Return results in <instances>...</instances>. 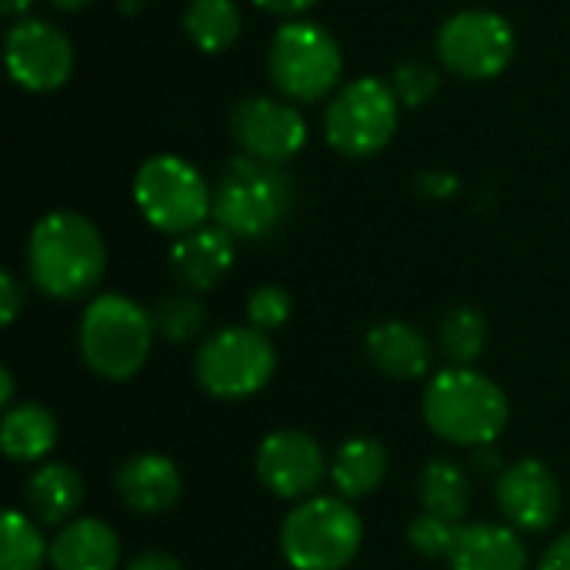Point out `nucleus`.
I'll use <instances>...</instances> for the list:
<instances>
[{
    "instance_id": "obj_1",
    "label": "nucleus",
    "mask_w": 570,
    "mask_h": 570,
    "mask_svg": "<svg viewBox=\"0 0 570 570\" xmlns=\"http://www.w3.org/2000/svg\"><path fill=\"white\" fill-rule=\"evenodd\" d=\"M107 271V244L100 230L77 210H50L27 240L30 284L50 301L87 297Z\"/></svg>"
},
{
    "instance_id": "obj_2",
    "label": "nucleus",
    "mask_w": 570,
    "mask_h": 570,
    "mask_svg": "<svg viewBox=\"0 0 570 570\" xmlns=\"http://www.w3.org/2000/svg\"><path fill=\"white\" fill-rule=\"evenodd\" d=\"M424 421L444 444L474 451L504 434L511 401L488 374L474 367H448L424 387Z\"/></svg>"
},
{
    "instance_id": "obj_3",
    "label": "nucleus",
    "mask_w": 570,
    "mask_h": 570,
    "mask_svg": "<svg viewBox=\"0 0 570 570\" xmlns=\"http://www.w3.org/2000/svg\"><path fill=\"white\" fill-rule=\"evenodd\" d=\"M294 207V180L281 164L234 157L214 187V224L237 240L271 237Z\"/></svg>"
},
{
    "instance_id": "obj_4",
    "label": "nucleus",
    "mask_w": 570,
    "mask_h": 570,
    "mask_svg": "<svg viewBox=\"0 0 570 570\" xmlns=\"http://www.w3.org/2000/svg\"><path fill=\"white\" fill-rule=\"evenodd\" d=\"M154 317L124 294H100L83 307L77 344L83 364L104 381H130L150 357Z\"/></svg>"
},
{
    "instance_id": "obj_5",
    "label": "nucleus",
    "mask_w": 570,
    "mask_h": 570,
    "mask_svg": "<svg viewBox=\"0 0 570 570\" xmlns=\"http://www.w3.org/2000/svg\"><path fill=\"white\" fill-rule=\"evenodd\" d=\"M364 544V524L347 498L314 494L284 518L281 554L294 570H344Z\"/></svg>"
},
{
    "instance_id": "obj_6",
    "label": "nucleus",
    "mask_w": 570,
    "mask_h": 570,
    "mask_svg": "<svg viewBox=\"0 0 570 570\" xmlns=\"http://www.w3.org/2000/svg\"><path fill=\"white\" fill-rule=\"evenodd\" d=\"M134 204L154 230L174 237L204 227L214 214V194L204 174L177 154H157L140 164L134 177Z\"/></svg>"
},
{
    "instance_id": "obj_7",
    "label": "nucleus",
    "mask_w": 570,
    "mask_h": 570,
    "mask_svg": "<svg viewBox=\"0 0 570 570\" xmlns=\"http://www.w3.org/2000/svg\"><path fill=\"white\" fill-rule=\"evenodd\" d=\"M267 73L291 104H314L337 87L344 73V53L321 23L287 20L271 37Z\"/></svg>"
},
{
    "instance_id": "obj_8",
    "label": "nucleus",
    "mask_w": 570,
    "mask_h": 570,
    "mask_svg": "<svg viewBox=\"0 0 570 570\" xmlns=\"http://www.w3.org/2000/svg\"><path fill=\"white\" fill-rule=\"evenodd\" d=\"M274 371H277V347L271 334L257 327H220L200 344L194 357L197 384L220 401H244L264 391Z\"/></svg>"
},
{
    "instance_id": "obj_9",
    "label": "nucleus",
    "mask_w": 570,
    "mask_h": 570,
    "mask_svg": "<svg viewBox=\"0 0 570 570\" xmlns=\"http://www.w3.org/2000/svg\"><path fill=\"white\" fill-rule=\"evenodd\" d=\"M401 100L391 83L377 77H357L324 110L327 144L354 160L381 154L397 134Z\"/></svg>"
},
{
    "instance_id": "obj_10",
    "label": "nucleus",
    "mask_w": 570,
    "mask_h": 570,
    "mask_svg": "<svg viewBox=\"0 0 570 570\" xmlns=\"http://www.w3.org/2000/svg\"><path fill=\"white\" fill-rule=\"evenodd\" d=\"M518 50V37L508 17L494 10H461L438 30L441 63L464 80L501 77Z\"/></svg>"
},
{
    "instance_id": "obj_11",
    "label": "nucleus",
    "mask_w": 570,
    "mask_h": 570,
    "mask_svg": "<svg viewBox=\"0 0 570 570\" xmlns=\"http://www.w3.org/2000/svg\"><path fill=\"white\" fill-rule=\"evenodd\" d=\"M3 60L17 87L47 94L63 87L67 77L73 73V43L50 20L23 17L7 30Z\"/></svg>"
},
{
    "instance_id": "obj_12",
    "label": "nucleus",
    "mask_w": 570,
    "mask_h": 570,
    "mask_svg": "<svg viewBox=\"0 0 570 570\" xmlns=\"http://www.w3.org/2000/svg\"><path fill=\"white\" fill-rule=\"evenodd\" d=\"M230 134L247 157L284 167L307 144V120L291 100L257 94L234 104Z\"/></svg>"
},
{
    "instance_id": "obj_13",
    "label": "nucleus",
    "mask_w": 570,
    "mask_h": 570,
    "mask_svg": "<svg viewBox=\"0 0 570 570\" xmlns=\"http://www.w3.org/2000/svg\"><path fill=\"white\" fill-rule=\"evenodd\" d=\"M261 484L284 501H307L317 494L324 478L331 474V464L324 458V448L307 431H274L261 441L254 458Z\"/></svg>"
},
{
    "instance_id": "obj_14",
    "label": "nucleus",
    "mask_w": 570,
    "mask_h": 570,
    "mask_svg": "<svg viewBox=\"0 0 570 570\" xmlns=\"http://www.w3.org/2000/svg\"><path fill=\"white\" fill-rule=\"evenodd\" d=\"M494 498H498V508L508 518V524L514 531H528V534L551 531L558 524L561 504H564L554 471L534 458L508 464L498 474Z\"/></svg>"
},
{
    "instance_id": "obj_15",
    "label": "nucleus",
    "mask_w": 570,
    "mask_h": 570,
    "mask_svg": "<svg viewBox=\"0 0 570 570\" xmlns=\"http://www.w3.org/2000/svg\"><path fill=\"white\" fill-rule=\"evenodd\" d=\"M237 237H230L220 224H204L184 237L174 240L170 247V274L187 294H200L217 287L227 271L234 267V247Z\"/></svg>"
},
{
    "instance_id": "obj_16",
    "label": "nucleus",
    "mask_w": 570,
    "mask_h": 570,
    "mask_svg": "<svg viewBox=\"0 0 570 570\" xmlns=\"http://www.w3.org/2000/svg\"><path fill=\"white\" fill-rule=\"evenodd\" d=\"M114 491L127 511L164 514L184 494V478L177 464L164 454H134L114 474Z\"/></svg>"
},
{
    "instance_id": "obj_17",
    "label": "nucleus",
    "mask_w": 570,
    "mask_h": 570,
    "mask_svg": "<svg viewBox=\"0 0 570 570\" xmlns=\"http://www.w3.org/2000/svg\"><path fill=\"white\" fill-rule=\"evenodd\" d=\"M528 548L511 524H464L451 548V570H528Z\"/></svg>"
},
{
    "instance_id": "obj_18",
    "label": "nucleus",
    "mask_w": 570,
    "mask_h": 570,
    "mask_svg": "<svg viewBox=\"0 0 570 570\" xmlns=\"http://www.w3.org/2000/svg\"><path fill=\"white\" fill-rule=\"evenodd\" d=\"M367 361L397 381H417L431 367V344L421 327L407 321H381L364 337Z\"/></svg>"
},
{
    "instance_id": "obj_19",
    "label": "nucleus",
    "mask_w": 570,
    "mask_h": 570,
    "mask_svg": "<svg viewBox=\"0 0 570 570\" xmlns=\"http://www.w3.org/2000/svg\"><path fill=\"white\" fill-rule=\"evenodd\" d=\"M50 564L53 570H117L120 538L97 518H73L53 534Z\"/></svg>"
},
{
    "instance_id": "obj_20",
    "label": "nucleus",
    "mask_w": 570,
    "mask_h": 570,
    "mask_svg": "<svg viewBox=\"0 0 570 570\" xmlns=\"http://www.w3.org/2000/svg\"><path fill=\"white\" fill-rule=\"evenodd\" d=\"M23 501L37 524H67L83 501V478L73 464L63 461L40 464L23 488Z\"/></svg>"
},
{
    "instance_id": "obj_21",
    "label": "nucleus",
    "mask_w": 570,
    "mask_h": 570,
    "mask_svg": "<svg viewBox=\"0 0 570 570\" xmlns=\"http://www.w3.org/2000/svg\"><path fill=\"white\" fill-rule=\"evenodd\" d=\"M57 444V417L43 404L23 401L3 411L0 448L10 461H43Z\"/></svg>"
},
{
    "instance_id": "obj_22",
    "label": "nucleus",
    "mask_w": 570,
    "mask_h": 570,
    "mask_svg": "<svg viewBox=\"0 0 570 570\" xmlns=\"http://www.w3.org/2000/svg\"><path fill=\"white\" fill-rule=\"evenodd\" d=\"M387 448L374 438H354L337 448L331 461V481L341 498L357 501L374 494L387 478Z\"/></svg>"
},
{
    "instance_id": "obj_23",
    "label": "nucleus",
    "mask_w": 570,
    "mask_h": 570,
    "mask_svg": "<svg viewBox=\"0 0 570 570\" xmlns=\"http://www.w3.org/2000/svg\"><path fill=\"white\" fill-rule=\"evenodd\" d=\"M417 491H421V504L428 514L448 518L454 524H461L471 514V501H474L471 478L461 464H454L448 458H438L421 471Z\"/></svg>"
},
{
    "instance_id": "obj_24",
    "label": "nucleus",
    "mask_w": 570,
    "mask_h": 570,
    "mask_svg": "<svg viewBox=\"0 0 570 570\" xmlns=\"http://www.w3.org/2000/svg\"><path fill=\"white\" fill-rule=\"evenodd\" d=\"M240 7L234 0H190L184 10V33L204 53H224L240 37Z\"/></svg>"
},
{
    "instance_id": "obj_25",
    "label": "nucleus",
    "mask_w": 570,
    "mask_h": 570,
    "mask_svg": "<svg viewBox=\"0 0 570 570\" xmlns=\"http://www.w3.org/2000/svg\"><path fill=\"white\" fill-rule=\"evenodd\" d=\"M488 347V321L474 307H454L441 321V351L451 367H471Z\"/></svg>"
},
{
    "instance_id": "obj_26",
    "label": "nucleus",
    "mask_w": 570,
    "mask_h": 570,
    "mask_svg": "<svg viewBox=\"0 0 570 570\" xmlns=\"http://www.w3.org/2000/svg\"><path fill=\"white\" fill-rule=\"evenodd\" d=\"M50 561V544L40 534V524L23 511L3 514V548H0V570H40Z\"/></svg>"
},
{
    "instance_id": "obj_27",
    "label": "nucleus",
    "mask_w": 570,
    "mask_h": 570,
    "mask_svg": "<svg viewBox=\"0 0 570 570\" xmlns=\"http://www.w3.org/2000/svg\"><path fill=\"white\" fill-rule=\"evenodd\" d=\"M150 317H154V331L164 337V341H170V344H187V341H194L200 331H204V324H207V307L194 297V294H170V297H164V301H157L154 304V311H150Z\"/></svg>"
},
{
    "instance_id": "obj_28",
    "label": "nucleus",
    "mask_w": 570,
    "mask_h": 570,
    "mask_svg": "<svg viewBox=\"0 0 570 570\" xmlns=\"http://www.w3.org/2000/svg\"><path fill=\"white\" fill-rule=\"evenodd\" d=\"M391 87H394L401 107H424L438 94L441 73L424 60H404L391 73Z\"/></svg>"
},
{
    "instance_id": "obj_29",
    "label": "nucleus",
    "mask_w": 570,
    "mask_h": 570,
    "mask_svg": "<svg viewBox=\"0 0 570 570\" xmlns=\"http://www.w3.org/2000/svg\"><path fill=\"white\" fill-rule=\"evenodd\" d=\"M461 524L438 518V514H417L407 528V544L421 554V558H451V548L458 541Z\"/></svg>"
},
{
    "instance_id": "obj_30",
    "label": "nucleus",
    "mask_w": 570,
    "mask_h": 570,
    "mask_svg": "<svg viewBox=\"0 0 570 570\" xmlns=\"http://www.w3.org/2000/svg\"><path fill=\"white\" fill-rule=\"evenodd\" d=\"M291 311H294V297L277 287V284H261L250 297H247V317H250V327L271 334L277 327H284L291 321Z\"/></svg>"
},
{
    "instance_id": "obj_31",
    "label": "nucleus",
    "mask_w": 570,
    "mask_h": 570,
    "mask_svg": "<svg viewBox=\"0 0 570 570\" xmlns=\"http://www.w3.org/2000/svg\"><path fill=\"white\" fill-rule=\"evenodd\" d=\"M20 311H23V287L10 271H3L0 274V321H3V327H10Z\"/></svg>"
},
{
    "instance_id": "obj_32",
    "label": "nucleus",
    "mask_w": 570,
    "mask_h": 570,
    "mask_svg": "<svg viewBox=\"0 0 570 570\" xmlns=\"http://www.w3.org/2000/svg\"><path fill=\"white\" fill-rule=\"evenodd\" d=\"M538 570H570V531L548 544V551L538 561Z\"/></svg>"
},
{
    "instance_id": "obj_33",
    "label": "nucleus",
    "mask_w": 570,
    "mask_h": 570,
    "mask_svg": "<svg viewBox=\"0 0 570 570\" xmlns=\"http://www.w3.org/2000/svg\"><path fill=\"white\" fill-rule=\"evenodd\" d=\"M127 570H184V564L174 558V554H167V551H140Z\"/></svg>"
},
{
    "instance_id": "obj_34",
    "label": "nucleus",
    "mask_w": 570,
    "mask_h": 570,
    "mask_svg": "<svg viewBox=\"0 0 570 570\" xmlns=\"http://www.w3.org/2000/svg\"><path fill=\"white\" fill-rule=\"evenodd\" d=\"M421 190L431 194V197H448V194L458 190V177H454V174H444V170L424 174V177H421Z\"/></svg>"
},
{
    "instance_id": "obj_35",
    "label": "nucleus",
    "mask_w": 570,
    "mask_h": 570,
    "mask_svg": "<svg viewBox=\"0 0 570 570\" xmlns=\"http://www.w3.org/2000/svg\"><path fill=\"white\" fill-rule=\"evenodd\" d=\"M261 10H267V13H277V17H297V13H304V10H311L314 3H321V0H254Z\"/></svg>"
},
{
    "instance_id": "obj_36",
    "label": "nucleus",
    "mask_w": 570,
    "mask_h": 570,
    "mask_svg": "<svg viewBox=\"0 0 570 570\" xmlns=\"http://www.w3.org/2000/svg\"><path fill=\"white\" fill-rule=\"evenodd\" d=\"M471 464H474V471H481V474H501V471H504V468H501V454H498V448H494V444H488V448H474Z\"/></svg>"
},
{
    "instance_id": "obj_37",
    "label": "nucleus",
    "mask_w": 570,
    "mask_h": 570,
    "mask_svg": "<svg viewBox=\"0 0 570 570\" xmlns=\"http://www.w3.org/2000/svg\"><path fill=\"white\" fill-rule=\"evenodd\" d=\"M0 404H3V411L13 407V374L7 367L0 371Z\"/></svg>"
},
{
    "instance_id": "obj_38",
    "label": "nucleus",
    "mask_w": 570,
    "mask_h": 570,
    "mask_svg": "<svg viewBox=\"0 0 570 570\" xmlns=\"http://www.w3.org/2000/svg\"><path fill=\"white\" fill-rule=\"evenodd\" d=\"M33 7V0H0V10L7 13V17H20V13H27Z\"/></svg>"
},
{
    "instance_id": "obj_39",
    "label": "nucleus",
    "mask_w": 570,
    "mask_h": 570,
    "mask_svg": "<svg viewBox=\"0 0 570 570\" xmlns=\"http://www.w3.org/2000/svg\"><path fill=\"white\" fill-rule=\"evenodd\" d=\"M57 10H63V13H77V10H83V7H90L94 0H50Z\"/></svg>"
},
{
    "instance_id": "obj_40",
    "label": "nucleus",
    "mask_w": 570,
    "mask_h": 570,
    "mask_svg": "<svg viewBox=\"0 0 570 570\" xmlns=\"http://www.w3.org/2000/svg\"><path fill=\"white\" fill-rule=\"evenodd\" d=\"M147 7V0H120V10L124 13H140Z\"/></svg>"
}]
</instances>
